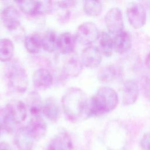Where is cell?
I'll use <instances>...</instances> for the list:
<instances>
[{"mask_svg":"<svg viewBox=\"0 0 150 150\" xmlns=\"http://www.w3.org/2000/svg\"><path fill=\"white\" fill-rule=\"evenodd\" d=\"M26 104L28 110L33 117L39 116L42 111L43 103L41 97L36 91L29 93L27 96Z\"/></svg>","mask_w":150,"mask_h":150,"instance_id":"cell-18","label":"cell"},{"mask_svg":"<svg viewBox=\"0 0 150 150\" xmlns=\"http://www.w3.org/2000/svg\"><path fill=\"white\" fill-rule=\"evenodd\" d=\"M103 5L99 1H85L83 3V9L86 14L90 16H96L102 11Z\"/></svg>","mask_w":150,"mask_h":150,"instance_id":"cell-26","label":"cell"},{"mask_svg":"<svg viewBox=\"0 0 150 150\" xmlns=\"http://www.w3.org/2000/svg\"><path fill=\"white\" fill-rule=\"evenodd\" d=\"M76 42L75 36L70 32H64L58 37L57 47L61 53L69 54L74 51Z\"/></svg>","mask_w":150,"mask_h":150,"instance_id":"cell-13","label":"cell"},{"mask_svg":"<svg viewBox=\"0 0 150 150\" xmlns=\"http://www.w3.org/2000/svg\"><path fill=\"white\" fill-rule=\"evenodd\" d=\"M131 46V38L127 32L122 31L116 34L113 39V47L119 54L127 53L130 50Z\"/></svg>","mask_w":150,"mask_h":150,"instance_id":"cell-16","label":"cell"},{"mask_svg":"<svg viewBox=\"0 0 150 150\" xmlns=\"http://www.w3.org/2000/svg\"><path fill=\"white\" fill-rule=\"evenodd\" d=\"M117 71L112 66H108L103 67L99 71L98 77L100 80L102 81H110L116 76Z\"/></svg>","mask_w":150,"mask_h":150,"instance_id":"cell-27","label":"cell"},{"mask_svg":"<svg viewBox=\"0 0 150 150\" xmlns=\"http://www.w3.org/2000/svg\"><path fill=\"white\" fill-rule=\"evenodd\" d=\"M100 33L97 25L91 22L81 23L77 28L75 37L77 41L83 45H90L99 38Z\"/></svg>","mask_w":150,"mask_h":150,"instance_id":"cell-4","label":"cell"},{"mask_svg":"<svg viewBox=\"0 0 150 150\" xmlns=\"http://www.w3.org/2000/svg\"><path fill=\"white\" fill-rule=\"evenodd\" d=\"M127 15L130 25L134 29L142 28L146 22V11L139 3H132L127 9Z\"/></svg>","mask_w":150,"mask_h":150,"instance_id":"cell-5","label":"cell"},{"mask_svg":"<svg viewBox=\"0 0 150 150\" xmlns=\"http://www.w3.org/2000/svg\"><path fill=\"white\" fill-rule=\"evenodd\" d=\"M56 6L62 9H69L74 6L76 4V2L74 1H56Z\"/></svg>","mask_w":150,"mask_h":150,"instance_id":"cell-29","label":"cell"},{"mask_svg":"<svg viewBox=\"0 0 150 150\" xmlns=\"http://www.w3.org/2000/svg\"><path fill=\"white\" fill-rule=\"evenodd\" d=\"M105 23L107 29L111 33H118L122 31L124 22L122 13L118 8L110 9L105 15Z\"/></svg>","mask_w":150,"mask_h":150,"instance_id":"cell-6","label":"cell"},{"mask_svg":"<svg viewBox=\"0 0 150 150\" xmlns=\"http://www.w3.org/2000/svg\"><path fill=\"white\" fill-rule=\"evenodd\" d=\"M6 77L9 87L13 91L23 93L26 90L29 84L28 76L19 64H11L6 70Z\"/></svg>","mask_w":150,"mask_h":150,"instance_id":"cell-3","label":"cell"},{"mask_svg":"<svg viewBox=\"0 0 150 150\" xmlns=\"http://www.w3.org/2000/svg\"><path fill=\"white\" fill-rule=\"evenodd\" d=\"M1 20L4 26L9 30H16L21 23L19 13L12 5L4 9L1 14Z\"/></svg>","mask_w":150,"mask_h":150,"instance_id":"cell-7","label":"cell"},{"mask_svg":"<svg viewBox=\"0 0 150 150\" xmlns=\"http://www.w3.org/2000/svg\"><path fill=\"white\" fill-rule=\"evenodd\" d=\"M16 3L22 12L29 16H37L42 14L45 10V5L42 1H19Z\"/></svg>","mask_w":150,"mask_h":150,"instance_id":"cell-15","label":"cell"},{"mask_svg":"<svg viewBox=\"0 0 150 150\" xmlns=\"http://www.w3.org/2000/svg\"><path fill=\"white\" fill-rule=\"evenodd\" d=\"M16 124L13 121L6 106L0 109V126L6 131L10 132L14 129Z\"/></svg>","mask_w":150,"mask_h":150,"instance_id":"cell-25","label":"cell"},{"mask_svg":"<svg viewBox=\"0 0 150 150\" xmlns=\"http://www.w3.org/2000/svg\"><path fill=\"white\" fill-rule=\"evenodd\" d=\"M13 140L18 150H32L35 141L29 134L26 127H21L16 131Z\"/></svg>","mask_w":150,"mask_h":150,"instance_id":"cell-11","label":"cell"},{"mask_svg":"<svg viewBox=\"0 0 150 150\" xmlns=\"http://www.w3.org/2000/svg\"><path fill=\"white\" fill-rule=\"evenodd\" d=\"M42 112L48 120L53 122L56 121L60 112L59 105L57 100L53 97L47 98L43 104Z\"/></svg>","mask_w":150,"mask_h":150,"instance_id":"cell-19","label":"cell"},{"mask_svg":"<svg viewBox=\"0 0 150 150\" xmlns=\"http://www.w3.org/2000/svg\"><path fill=\"white\" fill-rule=\"evenodd\" d=\"M99 46V50L101 54L106 57L111 56L113 49V39L107 32H103L101 33L100 38Z\"/></svg>","mask_w":150,"mask_h":150,"instance_id":"cell-24","label":"cell"},{"mask_svg":"<svg viewBox=\"0 0 150 150\" xmlns=\"http://www.w3.org/2000/svg\"><path fill=\"white\" fill-rule=\"evenodd\" d=\"M13 120L16 124L25 121L27 115L25 104L21 100H13L6 105Z\"/></svg>","mask_w":150,"mask_h":150,"instance_id":"cell-12","label":"cell"},{"mask_svg":"<svg viewBox=\"0 0 150 150\" xmlns=\"http://www.w3.org/2000/svg\"><path fill=\"white\" fill-rule=\"evenodd\" d=\"M81 58L83 64L86 67H94L101 63L102 54L98 47L90 46L83 49Z\"/></svg>","mask_w":150,"mask_h":150,"instance_id":"cell-9","label":"cell"},{"mask_svg":"<svg viewBox=\"0 0 150 150\" xmlns=\"http://www.w3.org/2000/svg\"><path fill=\"white\" fill-rule=\"evenodd\" d=\"M53 81L51 73L45 68L36 70L32 77L33 86L36 90L43 91L49 88L52 85Z\"/></svg>","mask_w":150,"mask_h":150,"instance_id":"cell-8","label":"cell"},{"mask_svg":"<svg viewBox=\"0 0 150 150\" xmlns=\"http://www.w3.org/2000/svg\"><path fill=\"white\" fill-rule=\"evenodd\" d=\"M42 38L38 33H32L25 38V47L29 53H37L42 47Z\"/></svg>","mask_w":150,"mask_h":150,"instance_id":"cell-21","label":"cell"},{"mask_svg":"<svg viewBox=\"0 0 150 150\" xmlns=\"http://www.w3.org/2000/svg\"><path fill=\"white\" fill-rule=\"evenodd\" d=\"M28 132L35 141L43 138L47 132V125L39 116L34 117L26 126Z\"/></svg>","mask_w":150,"mask_h":150,"instance_id":"cell-10","label":"cell"},{"mask_svg":"<svg viewBox=\"0 0 150 150\" xmlns=\"http://www.w3.org/2000/svg\"><path fill=\"white\" fill-rule=\"evenodd\" d=\"M85 93L79 88H69L63 96L61 104L66 118L76 122L87 115L88 103Z\"/></svg>","mask_w":150,"mask_h":150,"instance_id":"cell-1","label":"cell"},{"mask_svg":"<svg viewBox=\"0 0 150 150\" xmlns=\"http://www.w3.org/2000/svg\"><path fill=\"white\" fill-rule=\"evenodd\" d=\"M83 66V64L81 61H80L76 57L70 58L65 62L63 66V74L67 77H76L81 72Z\"/></svg>","mask_w":150,"mask_h":150,"instance_id":"cell-20","label":"cell"},{"mask_svg":"<svg viewBox=\"0 0 150 150\" xmlns=\"http://www.w3.org/2000/svg\"><path fill=\"white\" fill-rule=\"evenodd\" d=\"M1 127L0 126V137H1Z\"/></svg>","mask_w":150,"mask_h":150,"instance_id":"cell-32","label":"cell"},{"mask_svg":"<svg viewBox=\"0 0 150 150\" xmlns=\"http://www.w3.org/2000/svg\"><path fill=\"white\" fill-rule=\"evenodd\" d=\"M118 103L116 91L109 87H102L88 104L87 116H99L110 112L117 107Z\"/></svg>","mask_w":150,"mask_h":150,"instance_id":"cell-2","label":"cell"},{"mask_svg":"<svg viewBox=\"0 0 150 150\" xmlns=\"http://www.w3.org/2000/svg\"><path fill=\"white\" fill-rule=\"evenodd\" d=\"M146 67H147L148 70L150 72V52L149 53V54L147 56V57L146 59Z\"/></svg>","mask_w":150,"mask_h":150,"instance_id":"cell-31","label":"cell"},{"mask_svg":"<svg viewBox=\"0 0 150 150\" xmlns=\"http://www.w3.org/2000/svg\"><path fill=\"white\" fill-rule=\"evenodd\" d=\"M141 150H150V133L145 134L141 140Z\"/></svg>","mask_w":150,"mask_h":150,"instance_id":"cell-28","label":"cell"},{"mask_svg":"<svg viewBox=\"0 0 150 150\" xmlns=\"http://www.w3.org/2000/svg\"><path fill=\"white\" fill-rule=\"evenodd\" d=\"M0 150H12V148L6 142H0Z\"/></svg>","mask_w":150,"mask_h":150,"instance_id":"cell-30","label":"cell"},{"mask_svg":"<svg viewBox=\"0 0 150 150\" xmlns=\"http://www.w3.org/2000/svg\"><path fill=\"white\" fill-rule=\"evenodd\" d=\"M73 144L69 135L66 132L56 135L49 142L47 150H71Z\"/></svg>","mask_w":150,"mask_h":150,"instance_id":"cell-17","label":"cell"},{"mask_svg":"<svg viewBox=\"0 0 150 150\" xmlns=\"http://www.w3.org/2000/svg\"><path fill=\"white\" fill-rule=\"evenodd\" d=\"M57 39L56 33L52 30H48L42 37V48L48 53H52L57 47Z\"/></svg>","mask_w":150,"mask_h":150,"instance_id":"cell-23","label":"cell"},{"mask_svg":"<svg viewBox=\"0 0 150 150\" xmlns=\"http://www.w3.org/2000/svg\"><path fill=\"white\" fill-rule=\"evenodd\" d=\"M14 53V45L9 39H0V61H9Z\"/></svg>","mask_w":150,"mask_h":150,"instance_id":"cell-22","label":"cell"},{"mask_svg":"<svg viewBox=\"0 0 150 150\" xmlns=\"http://www.w3.org/2000/svg\"><path fill=\"white\" fill-rule=\"evenodd\" d=\"M139 94V88L137 83L132 80L125 81L122 87V103L125 105L133 104Z\"/></svg>","mask_w":150,"mask_h":150,"instance_id":"cell-14","label":"cell"}]
</instances>
